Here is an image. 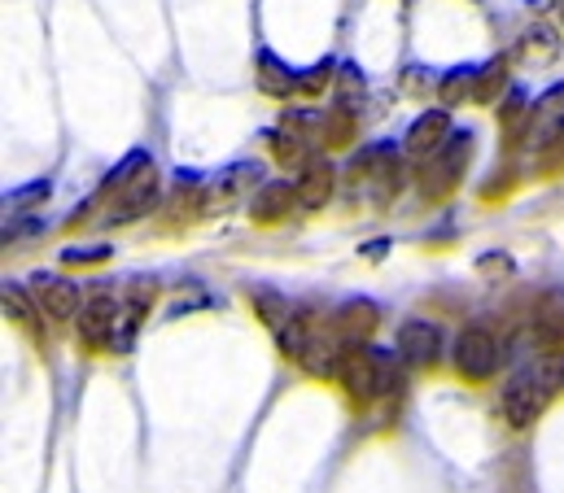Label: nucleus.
<instances>
[{
    "instance_id": "1",
    "label": "nucleus",
    "mask_w": 564,
    "mask_h": 493,
    "mask_svg": "<svg viewBox=\"0 0 564 493\" xmlns=\"http://www.w3.org/2000/svg\"><path fill=\"white\" fill-rule=\"evenodd\" d=\"M561 388H564V354L561 350H543L534 363H525V368L503 384V419L517 432L534 428V419L547 410V402Z\"/></svg>"
},
{
    "instance_id": "2",
    "label": "nucleus",
    "mask_w": 564,
    "mask_h": 493,
    "mask_svg": "<svg viewBox=\"0 0 564 493\" xmlns=\"http://www.w3.org/2000/svg\"><path fill=\"white\" fill-rule=\"evenodd\" d=\"M341 388L350 402L368 406L372 397H381L394 380V354L390 350H377V346H364V350H350L346 363H341Z\"/></svg>"
},
{
    "instance_id": "3",
    "label": "nucleus",
    "mask_w": 564,
    "mask_h": 493,
    "mask_svg": "<svg viewBox=\"0 0 564 493\" xmlns=\"http://www.w3.org/2000/svg\"><path fill=\"white\" fill-rule=\"evenodd\" d=\"M499 359H503V350H499V341H495L490 328L473 324V328H464V332L455 337V371H459L464 380H473V384L490 380L495 368H499Z\"/></svg>"
},
{
    "instance_id": "4",
    "label": "nucleus",
    "mask_w": 564,
    "mask_h": 493,
    "mask_svg": "<svg viewBox=\"0 0 564 493\" xmlns=\"http://www.w3.org/2000/svg\"><path fill=\"white\" fill-rule=\"evenodd\" d=\"M341 346H346V341L337 337L333 324L311 319V332H306V346H302V354H297V368L306 371V375H315V380H337V375H341V363H346V350H341Z\"/></svg>"
},
{
    "instance_id": "5",
    "label": "nucleus",
    "mask_w": 564,
    "mask_h": 493,
    "mask_svg": "<svg viewBox=\"0 0 564 493\" xmlns=\"http://www.w3.org/2000/svg\"><path fill=\"white\" fill-rule=\"evenodd\" d=\"M119 319H123V302L110 293V288H93L84 297V310H79V337L88 346H110L115 332H119Z\"/></svg>"
},
{
    "instance_id": "6",
    "label": "nucleus",
    "mask_w": 564,
    "mask_h": 493,
    "mask_svg": "<svg viewBox=\"0 0 564 493\" xmlns=\"http://www.w3.org/2000/svg\"><path fill=\"white\" fill-rule=\"evenodd\" d=\"M31 293H35V302H40V310H44L48 319H79V310H84V293H79V284L66 280V275L35 271V275H31Z\"/></svg>"
},
{
    "instance_id": "7",
    "label": "nucleus",
    "mask_w": 564,
    "mask_h": 493,
    "mask_svg": "<svg viewBox=\"0 0 564 493\" xmlns=\"http://www.w3.org/2000/svg\"><path fill=\"white\" fill-rule=\"evenodd\" d=\"M556 140H564V84H552L539 101H534V110H530V119H525V144L530 149H552Z\"/></svg>"
},
{
    "instance_id": "8",
    "label": "nucleus",
    "mask_w": 564,
    "mask_h": 493,
    "mask_svg": "<svg viewBox=\"0 0 564 493\" xmlns=\"http://www.w3.org/2000/svg\"><path fill=\"white\" fill-rule=\"evenodd\" d=\"M259 188H263V166L259 162H232V166L219 171V179H215V188L206 197V210H215V206L224 210V206L250 201Z\"/></svg>"
},
{
    "instance_id": "9",
    "label": "nucleus",
    "mask_w": 564,
    "mask_h": 493,
    "mask_svg": "<svg viewBox=\"0 0 564 493\" xmlns=\"http://www.w3.org/2000/svg\"><path fill=\"white\" fill-rule=\"evenodd\" d=\"M468 149H473V135H468V127H464V131H455V135L433 153V166L424 171V193H429V197H442V193H451V188H455V179H459V166H464Z\"/></svg>"
},
{
    "instance_id": "10",
    "label": "nucleus",
    "mask_w": 564,
    "mask_h": 493,
    "mask_svg": "<svg viewBox=\"0 0 564 493\" xmlns=\"http://www.w3.org/2000/svg\"><path fill=\"white\" fill-rule=\"evenodd\" d=\"M394 350H399V359H403L408 368H416V371L433 368L437 354H442V328L429 324V319H408V324L399 328Z\"/></svg>"
},
{
    "instance_id": "11",
    "label": "nucleus",
    "mask_w": 564,
    "mask_h": 493,
    "mask_svg": "<svg viewBox=\"0 0 564 493\" xmlns=\"http://www.w3.org/2000/svg\"><path fill=\"white\" fill-rule=\"evenodd\" d=\"M153 201H158V166H149L137 184H128V188L115 197V206H110L106 223H110V228L137 223V219H144V215L153 210Z\"/></svg>"
},
{
    "instance_id": "12",
    "label": "nucleus",
    "mask_w": 564,
    "mask_h": 493,
    "mask_svg": "<svg viewBox=\"0 0 564 493\" xmlns=\"http://www.w3.org/2000/svg\"><path fill=\"white\" fill-rule=\"evenodd\" d=\"M451 135H455V127H451V114H446V110H424L421 119L408 127L403 149H408L412 157H433Z\"/></svg>"
},
{
    "instance_id": "13",
    "label": "nucleus",
    "mask_w": 564,
    "mask_h": 493,
    "mask_svg": "<svg viewBox=\"0 0 564 493\" xmlns=\"http://www.w3.org/2000/svg\"><path fill=\"white\" fill-rule=\"evenodd\" d=\"M297 206H306V210H319L324 201H333V188H337V166L328 162V157H311L306 166H302V175H297Z\"/></svg>"
},
{
    "instance_id": "14",
    "label": "nucleus",
    "mask_w": 564,
    "mask_h": 493,
    "mask_svg": "<svg viewBox=\"0 0 564 493\" xmlns=\"http://www.w3.org/2000/svg\"><path fill=\"white\" fill-rule=\"evenodd\" d=\"M254 84H259L263 97L284 101V97L297 88V70H293L289 62H281L272 48H259V57H254Z\"/></svg>"
},
{
    "instance_id": "15",
    "label": "nucleus",
    "mask_w": 564,
    "mask_h": 493,
    "mask_svg": "<svg viewBox=\"0 0 564 493\" xmlns=\"http://www.w3.org/2000/svg\"><path fill=\"white\" fill-rule=\"evenodd\" d=\"M534 341H539L543 350H561L564 346V293L561 288L539 302V310H534Z\"/></svg>"
},
{
    "instance_id": "16",
    "label": "nucleus",
    "mask_w": 564,
    "mask_h": 493,
    "mask_svg": "<svg viewBox=\"0 0 564 493\" xmlns=\"http://www.w3.org/2000/svg\"><path fill=\"white\" fill-rule=\"evenodd\" d=\"M297 201V188H289L284 179H268L259 193H254V201H250V215H254V223H276L289 215V206Z\"/></svg>"
},
{
    "instance_id": "17",
    "label": "nucleus",
    "mask_w": 564,
    "mask_h": 493,
    "mask_svg": "<svg viewBox=\"0 0 564 493\" xmlns=\"http://www.w3.org/2000/svg\"><path fill=\"white\" fill-rule=\"evenodd\" d=\"M333 328H337V337L341 341H368L372 337V328H377V306L372 302H346L341 310H337V319H333Z\"/></svg>"
},
{
    "instance_id": "18",
    "label": "nucleus",
    "mask_w": 564,
    "mask_h": 493,
    "mask_svg": "<svg viewBox=\"0 0 564 493\" xmlns=\"http://www.w3.org/2000/svg\"><path fill=\"white\" fill-rule=\"evenodd\" d=\"M521 57H525V62H539V66L556 62V57H561V31L547 26V22H534V26L521 35Z\"/></svg>"
},
{
    "instance_id": "19",
    "label": "nucleus",
    "mask_w": 564,
    "mask_h": 493,
    "mask_svg": "<svg viewBox=\"0 0 564 493\" xmlns=\"http://www.w3.org/2000/svg\"><path fill=\"white\" fill-rule=\"evenodd\" d=\"M250 302H254V310H259V319L272 328V332H281L284 324L293 319V306L284 302L276 288H268V284H254L250 288Z\"/></svg>"
},
{
    "instance_id": "20",
    "label": "nucleus",
    "mask_w": 564,
    "mask_h": 493,
    "mask_svg": "<svg viewBox=\"0 0 564 493\" xmlns=\"http://www.w3.org/2000/svg\"><path fill=\"white\" fill-rule=\"evenodd\" d=\"M0 302H4V319H13V324H22V328H35V293H26L22 284H13V280H4V288H0Z\"/></svg>"
},
{
    "instance_id": "21",
    "label": "nucleus",
    "mask_w": 564,
    "mask_h": 493,
    "mask_svg": "<svg viewBox=\"0 0 564 493\" xmlns=\"http://www.w3.org/2000/svg\"><path fill=\"white\" fill-rule=\"evenodd\" d=\"M473 92H477V66H455V70H446L442 84H437L442 106H459V101H468Z\"/></svg>"
},
{
    "instance_id": "22",
    "label": "nucleus",
    "mask_w": 564,
    "mask_h": 493,
    "mask_svg": "<svg viewBox=\"0 0 564 493\" xmlns=\"http://www.w3.org/2000/svg\"><path fill=\"white\" fill-rule=\"evenodd\" d=\"M149 166H153V157H149L144 149H132V153H128V157H123V162H119V166H115V171L106 175V184H101V188L119 197V193H123L128 184H137V179H141Z\"/></svg>"
},
{
    "instance_id": "23",
    "label": "nucleus",
    "mask_w": 564,
    "mask_h": 493,
    "mask_svg": "<svg viewBox=\"0 0 564 493\" xmlns=\"http://www.w3.org/2000/svg\"><path fill=\"white\" fill-rule=\"evenodd\" d=\"M333 92H337V101L350 110V106H359L364 101V92H368V79H364V70L355 66V62H341L337 66V79H333Z\"/></svg>"
},
{
    "instance_id": "24",
    "label": "nucleus",
    "mask_w": 564,
    "mask_h": 493,
    "mask_svg": "<svg viewBox=\"0 0 564 493\" xmlns=\"http://www.w3.org/2000/svg\"><path fill=\"white\" fill-rule=\"evenodd\" d=\"M268 140H272V153H276V162L281 166H302L306 162V135H297V131H289V127H276V131H268Z\"/></svg>"
},
{
    "instance_id": "25",
    "label": "nucleus",
    "mask_w": 564,
    "mask_h": 493,
    "mask_svg": "<svg viewBox=\"0 0 564 493\" xmlns=\"http://www.w3.org/2000/svg\"><path fill=\"white\" fill-rule=\"evenodd\" d=\"M337 57H324V62H315V66H306V70H297V92H306V97H319L333 79H337Z\"/></svg>"
},
{
    "instance_id": "26",
    "label": "nucleus",
    "mask_w": 564,
    "mask_h": 493,
    "mask_svg": "<svg viewBox=\"0 0 564 493\" xmlns=\"http://www.w3.org/2000/svg\"><path fill=\"white\" fill-rule=\"evenodd\" d=\"M153 297H158V280H153V275H132V280H128V297H123V306H128L137 319H144L149 306H153Z\"/></svg>"
},
{
    "instance_id": "27",
    "label": "nucleus",
    "mask_w": 564,
    "mask_h": 493,
    "mask_svg": "<svg viewBox=\"0 0 564 493\" xmlns=\"http://www.w3.org/2000/svg\"><path fill=\"white\" fill-rule=\"evenodd\" d=\"M48 193H53L48 179H31V184H22V188H9V193H4V206H9V210H31L35 201H48Z\"/></svg>"
},
{
    "instance_id": "28",
    "label": "nucleus",
    "mask_w": 564,
    "mask_h": 493,
    "mask_svg": "<svg viewBox=\"0 0 564 493\" xmlns=\"http://www.w3.org/2000/svg\"><path fill=\"white\" fill-rule=\"evenodd\" d=\"M110 258H115V249L106 245V241H101V245H66L62 249V262H66V266H101V262H110Z\"/></svg>"
},
{
    "instance_id": "29",
    "label": "nucleus",
    "mask_w": 564,
    "mask_h": 493,
    "mask_svg": "<svg viewBox=\"0 0 564 493\" xmlns=\"http://www.w3.org/2000/svg\"><path fill=\"white\" fill-rule=\"evenodd\" d=\"M399 84H403V97H429V88H433V84H442V75H437V70H429V66H408Z\"/></svg>"
},
{
    "instance_id": "30",
    "label": "nucleus",
    "mask_w": 564,
    "mask_h": 493,
    "mask_svg": "<svg viewBox=\"0 0 564 493\" xmlns=\"http://www.w3.org/2000/svg\"><path fill=\"white\" fill-rule=\"evenodd\" d=\"M525 110H534V106H530L525 88H521V84H512V88H508V97H503V106H499V123L521 127V114H525Z\"/></svg>"
},
{
    "instance_id": "31",
    "label": "nucleus",
    "mask_w": 564,
    "mask_h": 493,
    "mask_svg": "<svg viewBox=\"0 0 564 493\" xmlns=\"http://www.w3.org/2000/svg\"><path fill=\"white\" fill-rule=\"evenodd\" d=\"M477 271H481L486 280H508V275L517 271V262H512V253L490 249V253H481V258H477Z\"/></svg>"
},
{
    "instance_id": "32",
    "label": "nucleus",
    "mask_w": 564,
    "mask_h": 493,
    "mask_svg": "<svg viewBox=\"0 0 564 493\" xmlns=\"http://www.w3.org/2000/svg\"><path fill=\"white\" fill-rule=\"evenodd\" d=\"M281 127L297 131V135H306V140H315V135L324 131V114H319V110H289Z\"/></svg>"
},
{
    "instance_id": "33",
    "label": "nucleus",
    "mask_w": 564,
    "mask_h": 493,
    "mask_svg": "<svg viewBox=\"0 0 564 493\" xmlns=\"http://www.w3.org/2000/svg\"><path fill=\"white\" fill-rule=\"evenodd\" d=\"M35 232H44L40 219H13V223H4V241H31Z\"/></svg>"
},
{
    "instance_id": "34",
    "label": "nucleus",
    "mask_w": 564,
    "mask_h": 493,
    "mask_svg": "<svg viewBox=\"0 0 564 493\" xmlns=\"http://www.w3.org/2000/svg\"><path fill=\"white\" fill-rule=\"evenodd\" d=\"M556 18H561V26H564V0H556Z\"/></svg>"
}]
</instances>
